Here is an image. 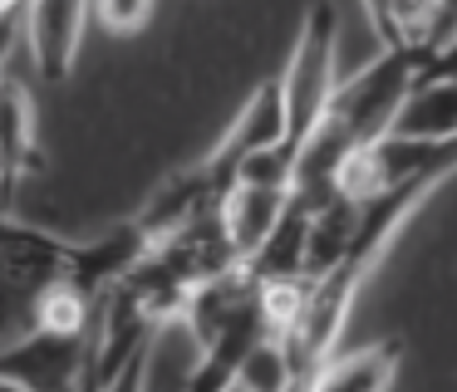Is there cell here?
Instances as JSON below:
<instances>
[{"mask_svg":"<svg viewBox=\"0 0 457 392\" xmlns=\"http://www.w3.org/2000/svg\"><path fill=\"white\" fill-rule=\"evenodd\" d=\"M418 78H423V59L388 54V49H378L359 74L339 78V94H335V103H329V123L349 137L354 157L394 137L398 118H403V103L413 98Z\"/></svg>","mask_w":457,"mask_h":392,"instance_id":"1","label":"cell"},{"mask_svg":"<svg viewBox=\"0 0 457 392\" xmlns=\"http://www.w3.org/2000/svg\"><path fill=\"white\" fill-rule=\"evenodd\" d=\"M335 49H339V15L335 5H315L300 20L295 49L290 64L280 74L286 84V118H290V147H305L310 133L329 118V103L339 94V74H335Z\"/></svg>","mask_w":457,"mask_h":392,"instance_id":"2","label":"cell"},{"mask_svg":"<svg viewBox=\"0 0 457 392\" xmlns=\"http://www.w3.org/2000/svg\"><path fill=\"white\" fill-rule=\"evenodd\" d=\"M70 260H74V241L40 225H25L15 211H5L0 225V270H5V299L11 309H30L70 280Z\"/></svg>","mask_w":457,"mask_h":392,"instance_id":"3","label":"cell"},{"mask_svg":"<svg viewBox=\"0 0 457 392\" xmlns=\"http://www.w3.org/2000/svg\"><path fill=\"white\" fill-rule=\"evenodd\" d=\"M286 143H290L286 84H280V74H270V78H261V84L251 88V98L241 103V113L231 118V127L221 133V143L207 152V167L227 186H237L241 167H246L251 157L270 152V147H286Z\"/></svg>","mask_w":457,"mask_h":392,"instance_id":"4","label":"cell"},{"mask_svg":"<svg viewBox=\"0 0 457 392\" xmlns=\"http://www.w3.org/2000/svg\"><path fill=\"white\" fill-rule=\"evenodd\" d=\"M89 378V339L25 329L0 353V382H21L30 392H84Z\"/></svg>","mask_w":457,"mask_h":392,"instance_id":"5","label":"cell"},{"mask_svg":"<svg viewBox=\"0 0 457 392\" xmlns=\"http://www.w3.org/2000/svg\"><path fill=\"white\" fill-rule=\"evenodd\" d=\"M153 250H158V245L148 241V231H143L138 221L104 225L99 235H89V241H74V260H70V280L64 284H74V290L99 309V304L109 299Z\"/></svg>","mask_w":457,"mask_h":392,"instance_id":"6","label":"cell"},{"mask_svg":"<svg viewBox=\"0 0 457 392\" xmlns=\"http://www.w3.org/2000/svg\"><path fill=\"white\" fill-rule=\"evenodd\" d=\"M227 196H231V186L221 182V176L207 167V157H202V162H192V167H182V172H172L168 182H162L158 192L148 196V206H143L133 221L148 231L153 245H162V241H172V235H182L187 225H197V221H207V216H217Z\"/></svg>","mask_w":457,"mask_h":392,"instance_id":"7","label":"cell"},{"mask_svg":"<svg viewBox=\"0 0 457 392\" xmlns=\"http://www.w3.org/2000/svg\"><path fill=\"white\" fill-rule=\"evenodd\" d=\"M89 20L94 5H84V0H40V5L25 10V39H30V59L40 78H50V84L70 78Z\"/></svg>","mask_w":457,"mask_h":392,"instance_id":"8","label":"cell"},{"mask_svg":"<svg viewBox=\"0 0 457 392\" xmlns=\"http://www.w3.org/2000/svg\"><path fill=\"white\" fill-rule=\"evenodd\" d=\"M0 167H5V192H15L25 176L45 167L40 108H35L25 78H15V74L0 78Z\"/></svg>","mask_w":457,"mask_h":392,"instance_id":"9","label":"cell"},{"mask_svg":"<svg viewBox=\"0 0 457 392\" xmlns=\"http://www.w3.org/2000/svg\"><path fill=\"white\" fill-rule=\"evenodd\" d=\"M290 196L295 192H276V186H246V182L231 186V196L221 201V221H227V235H231V245H237L241 265H251L266 250V241L276 235Z\"/></svg>","mask_w":457,"mask_h":392,"instance_id":"10","label":"cell"},{"mask_svg":"<svg viewBox=\"0 0 457 392\" xmlns=\"http://www.w3.org/2000/svg\"><path fill=\"white\" fill-rule=\"evenodd\" d=\"M398 353H403V339H378L364 348L335 353L315 372V392H388L398 372Z\"/></svg>","mask_w":457,"mask_h":392,"instance_id":"11","label":"cell"},{"mask_svg":"<svg viewBox=\"0 0 457 392\" xmlns=\"http://www.w3.org/2000/svg\"><path fill=\"white\" fill-rule=\"evenodd\" d=\"M394 137H408V143H457V84L418 78Z\"/></svg>","mask_w":457,"mask_h":392,"instance_id":"12","label":"cell"},{"mask_svg":"<svg viewBox=\"0 0 457 392\" xmlns=\"http://www.w3.org/2000/svg\"><path fill=\"white\" fill-rule=\"evenodd\" d=\"M94 20L113 35H138L153 20V5H143V0H104V5H94Z\"/></svg>","mask_w":457,"mask_h":392,"instance_id":"13","label":"cell"},{"mask_svg":"<svg viewBox=\"0 0 457 392\" xmlns=\"http://www.w3.org/2000/svg\"><path fill=\"white\" fill-rule=\"evenodd\" d=\"M423 78H433V84H457V35L423 64Z\"/></svg>","mask_w":457,"mask_h":392,"instance_id":"14","label":"cell"},{"mask_svg":"<svg viewBox=\"0 0 457 392\" xmlns=\"http://www.w3.org/2000/svg\"><path fill=\"white\" fill-rule=\"evenodd\" d=\"M109 392H148V353H143V358L138 363H133V368L129 372H123V378L119 382H113V388Z\"/></svg>","mask_w":457,"mask_h":392,"instance_id":"15","label":"cell"},{"mask_svg":"<svg viewBox=\"0 0 457 392\" xmlns=\"http://www.w3.org/2000/svg\"><path fill=\"white\" fill-rule=\"evenodd\" d=\"M286 392H315V378H295V382H290Z\"/></svg>","mask_w":457,"mask_h":392,"instance_id":"16","label":"cell"},{"mask_svg":"<svg viewBox=\"0 0 457 392\" xmlns=\"http://www.w3.org/2000/svg\"><path fill=\"white\" fill-rule=\"evenodd\" d=\"M0 392H30V388H21V382H0Z\"/></svg>","mask_w":457,"mask_h":392,"instance_id":"17","label":"cell"},{"mask_svg":"<svg viewBox=\"0 0 457 392\" xmlns=\"http://www.w3.org/2000/svg\"><path fill=\"white\" fill-rule=\"evenodd\" d=\"M231 392H246V388H231Z\"/></svg>","mask_w":457,"mask_h":392,"instance_id":"18","label":"cell"}]
</instances>
